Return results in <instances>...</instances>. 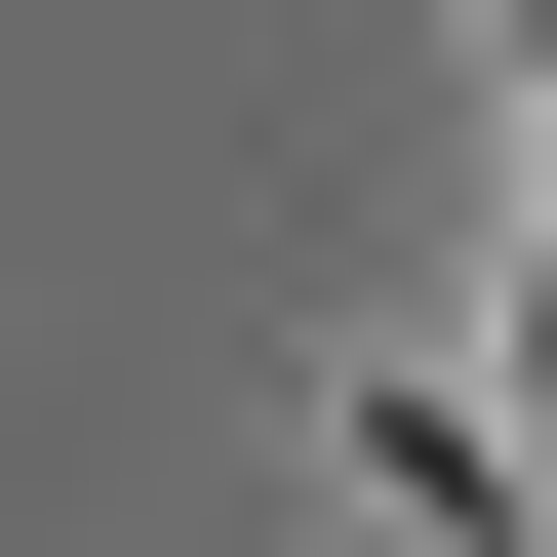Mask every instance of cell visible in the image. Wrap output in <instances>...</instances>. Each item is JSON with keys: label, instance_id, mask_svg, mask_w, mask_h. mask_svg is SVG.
I'll list each match as a JSON object with an SVG mask.
<instances>
[{"label": "cell", "instance_id": "2", "mask_svg": "<svg viewBox=\"0 0 557 557\" xmlns=\"http://www.w3.org/2000/svg\"><path fill=\"white\" fill-rule=\"evenodd\" d=\"M478 438L557 478V160H518V359H478Z\"/></svg>", "mask_w": 557, "mask_h": 557}, {"label": "cell", "instance_id": "1", "mask_svg": "<svg viewBox=\"0 0 557 557\" xmlns=\"http://www.w3.org/2000/svg\"><path fill=\"white\" fill-rule=\"evenodd\" d=\"M359 518H398V557H518V518H557V478H518V438H478V398H359Z\"/></svg>", "mask_w": 557, "mask_h": 557}]
</instances>
